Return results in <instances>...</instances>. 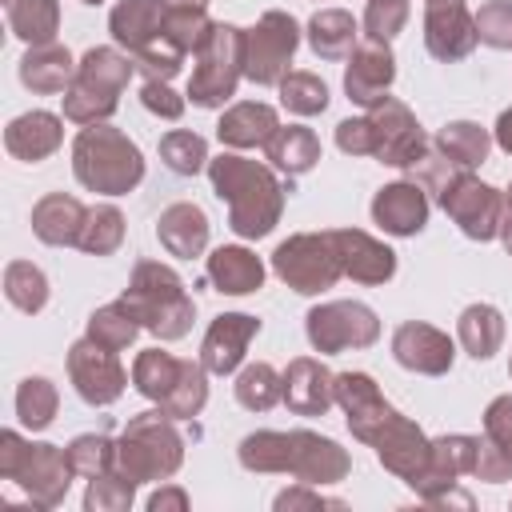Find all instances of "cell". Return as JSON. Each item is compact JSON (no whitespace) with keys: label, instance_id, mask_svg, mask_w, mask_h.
Returning a JSON list of instances; mask_svg holds the SVG:
<instances>
[{"label":"cell","instance_id":"cell-1","mask_svg":"<svg viewBox=\"0 0 512 512\" xmlns=\"http://www.w3.org/2000/svg\"><path fill=\"white\" fill-rule=\"evenodd\" d=\"M212 192L228 204V228L240 240H260L280 224L284 196L292 192L268 164H256L236 152H220L208 160Z\"/></svg>","mask_w":512,"mask_h":512},{"label":"cell","instance_id":"cell-2","mask_svg":"<svg viewBox=\"0 0 512 512\" xmlns=\"http://www.w3.org/2000/svg\"><path fill=\"white\" fill-rule=\"evenodd\" d=\"M72 172L88 192L128 196L144 180V152L120 128L88 124L72 140Z\"/></svg>","mask_w":512,"mask_h":512},{"label":"cell","instance_id":"cell-3","mask_svg":"<svg viewBox=\"0 0 512 512\" xmlns=\"http://www.w3.org/2000/svg\"><path fill=\"white\" fill-rule=\"evenodd\" d=\"M120 300L136 312L140 328L152 332L156 340H180V336H188V328L196 320V300L188 296L176 268H168L160 260H136L132 280Z\"/></svg>","mask_w":512,"mask_h":512},{"label":"cell","instance_id":"cell-4","mask_svg":"<svg viewBox=\"0 0 512 512\" xmlns=\"http://www.w3.org/2000/svg\"><path fill=\"white\" fill-rule=\"evenodd\" d=\"M136 76V60L112 44H96L80 56L76 76L68 84L64 100V120L88 128V124H104L116 108H120V92L128 88V80Z\"/></svg>","mask_w":512,"mask_h":512},{"label":"cell","instance_id":"cell-5","mask_svg":"<svg viewBox=\"0 0 512 512\" xmlns=\"http://www.w3.org/2000/svg\"><path fill=\"white\" fill-rule=\"evenodd\" d=\"M184 464V436L164 408L140 412L124 424L116 440V468L136 484H160Z\"/></svg>","mask_w":512,"mask_h":512},{"label":"cell","instance_id":"cell-6","mask_svg":"<svg viewBox=\"0 0 512 512\" xmlns=\"http://www.w3.org/2000/svg\"><path fill=\"white\" fill-rule=\"evenodd\" d=\"M0 476L12 480L36 508H60L76 472L60 444H32L16 428H4L0 432Z\"/></svg>","mask_w":512,"mask_h":512},{"label":"cell","instance_id":"cell-7","mask_svg":"<svg viewBox=\"0 0 512 512\" xmlns=\"http://www.w3.org/2000/svg\"><path fill=\"white\" fill-rule=\"evenodd\" d=\"M240 76H244V28L216 20L208 40L196 52V64H192L184 96L196 108H224L236 96Z\"/></svg>","mask_w":512,"mask_h":512},{"label":"cell","instance_id":"cell-8","mask_svg":"<svg viewBox=\"0 0 512 512\" xmlns=\"http://www.w3.org/2000/svg\"><path fill=\"white\" fill-rule=\"evenodd\" d=\"M272 272L300 296H316L324 288H332L344 276L340 252L332 232H296L288 240L276 244L272 252Z\"/></svg>","mask_w":512,"mask_h":512},{"label":"cell","instance_id":"cell-9","mask_svg":"<svg viewBox=\"0 0 512 512\" xmlns=\"http://www.w3.org/2000/svg\"><path fill=\"white\" fill-rule=\"evenodd\" d=\"M436 200H440V208L456 220V228H460L468 240L488 244V240L500 236V220H504V212H508L504 192L492 188V184H484L480 176H472V168L452 172L448 184L436 192Z\"/></svg>","mask_w":512,"mask_h":512},{"label":"cell","instance_id":"cell-10","mask_svg":"<svg viewBox=\"0 0 512 512\" xmlns=\"http://www.w3.org/2000/svg\"><path fill=\"white\" fill-rule=\"evenodd\" d=\"M296 44H300V24L288 12L268 8L252 28H244V76L260 88H276L288 76Z\"/></svg>","mask_w":512,"mask_h":512},{"label":"cell","instance_id":"cell-11","mask_svg":"<svg viewBox=\"0 0 512 512\" xmlns=\"http://www.w3.org/2000/svg\"><path fill=\"white\" fill-rule=\"evenodd\" d=\"M304 332L320 356H336L348 348H372L380 340V320L360 300H324L308 308Z\"/></svg>","mask_w":512,"mask_h":512},{"label":"cell","instance_id":"cell-12","mask_svg":"<svg viewBox=\"0 0 512 512\" xmlns=\"http://www.w3.org/2000/svg\"><path fill=\"white\" fill-rule=\"evenodd\" d=\"M368 120H372V132H376V152L372 156L380 164H388V168L412 172L424 160V152L432 148L424 128H420V120L412 116V108L404 100H396V96H384L380 104H372Z\"/></svg>","mask_w":512,"mask_h":512},{"label":"cell","instance_id":"cell-13","mask_svg":"<svg viewBox=\"0 0 512 512\" xmlns=\"http://www.w3.org/2000/svg\"><path fill=\"white\" fill-rule=\"evenodd\" d=\"M68 380H72L76 396L84 404H92V408L116 404L124 396V388H128V372L116 360V352L112 348H100L88 336L68 348Z\"/></svg>","mask_w":512,"mask_h":512},{"label":"cell","instance_id":"cell-14","mask_svg":"<svg viewBox=\"0 0 512 512\" xmlns=\"http://www.w3.org/2000/svg\"><path fill=\"white\" fill-rule=\"evenodd\" d=\"M336 404L360 444H372L376 432L396 416V408L384 400L380 384L368 372H336Z\"/></svg>","mask_w":512,"mask_h":512},{"label":"cell","instance_id":"cell-15","mask_svg":"<svg viewBox=\"0 0 512 512\" xmlns=\"http://www.w3.org/2000/svg\"><path fill=\"white\" fill-rule=\"evenodd\" d=\"M476 16L468 12L464 0H428L424 4V48L444 60L456 64L476 48Z\"/></svg>","mask_w":512,"mask_h":512},{"label":"cell","instance_id":"cell-16","mask_svg":"<svg viewBox=\"0 0 512 512\" xmlns=\"http://www.w3.org/2000/svg\"><path fill=\"white\" fill-rule=\"evenodd\" d=\"M392 80H396V56H392L388 40L364 36L352 48L348 68H344V92H348V100L360 104V108H372V104H380L388 96Z\"/></svg>","mask_w":512,"mask_h":512},{"label":"cell","instance_id":"cell-17","mask_svg":"<svg viewBox=\"0 0 512 512\" xmlns=\"http://www.w3.org/2000/svg\"><path fill=\"white\" fill-rule=\"evenodd\" d=\"M392 356L400 368L420 372V376H444L452 372L456 360V344L448 340V332L424 324V320H404L392 332Z\"/></svg>","mask_w":512,"mask_h":512},{"label":"cell","instance_id":"cell-18","mask_svg":"<svg viewBox=\"0 0 512 512\" xmlns=\"http://www.w3.org/2000/svg\"><path fill=\"white\" fill-rule=\"evenodd\" d=\"M368 448H376V460H380L392 476H400L404 484H412V480L424 472V464H428L432 440L420 432L416 420H408L404 412H396V416L376 432V440H372Z\"/></svg>","mask_w":512,"mask_h":512},{"label":"cell","instance_id":"cell-19","mask_svg":"<svg viewBox=\"0 0 512 512\" xmlns=\"http://www.w3.org/2000/svg\"><path fill=\"white\" fill-rule=\"evenodd\" d=\"M348 472H352V460L332 436H320V432H308V428H292L288 476H296L300 484L324 488V484H340Z\"/></svg>","mask_w":512,"mask_h":512},{"label":"cell","instance_id":"cell-20","mask_svg":"<svg viewBox=\"0 0 512 512\" xmlns=\"http://www.w3.org/2000/svg\"><path fill=\"white\" fill-rule=\"evenodd\" d=\"M472 468H476V436H464V432L436 436L424 472H420L408 488H412L420 500H432V496L456 488L460 476H472Z\"/></svg>","mask_w":512,"mask_h":512},{"label":"cell","instance_id":"cell-21","mask_svg":"<svg viewBox=\"0 0 512 512\" xmlns=\"http://www.w3.org/2000/svg\"><path fill=\"white\" fill-rule=\"evenodd\" d=\"M260 332V316H248V312H220L204 340H200V364L212 372V376H228L244 364V352L252 344V336Z\"/></svg>","mask_w":512,"mask_h":512},{"label":"cell","instance_id":"cell-22","mask_svg":"<svg viewBox=\"0 0 512 512\" xmlns=\"http://www.w3.org/2000/svg\"><path fill=\"white\" fill-rule=\"evenodd\" d=\"M332 240H336V252H340V264H344V276L356 280V284H388L396 276V252L360 232V228H332Z\"/></svg>","mask_w":512,"mask_h":512},{"label":"cell","instance_id":"cell-23","mask_svg":"<svg viewBox=\"0 0 512 512\" xmlns=\"http://www.w3.org/2000/svg\"><path fill=\"white\" fill-rule=\"evenodd\" d=\"M372 224H380L388 236H416L428 224V192L416 180L384 184L372 196Z\"/></svg>","mask_w":512,"mask_h":512},{"label":"cell","instance_id":"cell-24","mask_svg":"<svg viewBox=\"0 0 512 512\" xmlns=\"http://www.w3.org/2000/svg\"><path fill=\"white\" fill-rule=\"evenodd\" d=\"M284 404L296 416H324L336 404V372L312 356H296L284 368Z\"/></svg>","mask_w":512,"mask_h":512},{"label":"cell","instance_id":"cell-25","mask_svg":"<svg viewBox=\"0 0 512 512\" xmlns=\"http://www.w3.org/2000/svg\"><path fill=\"white\" fill-rule=\"evenodd\" d=\"M64 144V120L56 112H44V108H32L24 116H16L8 128H4V148L24 160V164H40L48 160L56 148Z\"/></svg>","mask_w":512,"mask_h":512},{"label":"cell","instance_id":"cell-26","mask_svg":"<svg viewBox=\"0 0 512 512\" xmlns=\"http://www.w3.org/2000/svg\"><path fill=\"white\" fill-rule=\"evenodd\" d=\"M84 220H88V208L68 192H48L32 204V232H36V240H44L52 248L80 244Z\"/></svg>","mask_w":512,"mask_h":512},{"label":"cell","instance_id":"cell-27","mask_svg":"<svg viewBox=\"0 0 512 512\" xmlns=\"http://www.w3.org/2000/svg\"><path fill=\"white\" fill-rule=\"evenodd\" d=\"M156 240L164 244L168 256L176 260H192L208 248V216L200 204L192 200H180V204H168L156 220Z\"/></svg>","mask_w":512,"mask_h":512},{"label":"cell","instance_id":"cell-28","mask_svg":"<svg viewBox=\"0 0 512 512\" xmlns=\"http://www.w3.org/2000/svg\"><path fill=\"white\" fill-rule=\"evenodd\" d=\"M204 272H208L212 288L224 292V296H248L264 284V260L244 244H220L208 256Z\"/></svg>","mask_w":512,"mask_h":512},{"label":"cell","instance_id":"cell-29","mask_svg":"<svg viewBox=\"0 0 512 512\" xmlns=\"http://www.w3.org/2000/svg\"><path fill=\"white\" fill-rule=\"evenodd\" d=\"M280 128V116L272 104H260V100H240L232 104L220 124H216V136L224 148H264Z\"/></svg>","mask_w":512,"mask_h":512},{"label":"cell","instance_id":"cell-30","mask_svg":"<svg viewBox=\"0 0 512 512\" xmlns=\"http://www.w3.org/2000/svg\"><path fill=\"white\" fill-rule=\"evenodd\" d=\"M160 24H164V0H120L108 12V32L128 56H140L160 36Z\"/></svg>","mask_w":512,"mask_h":512},{"label":"cell","instance_id":"cell-31","mask_svg":"<svg viewBox=\"0 0 512 512\" xmlns=\"http://www.w3.org/2000/svg\"><path fill=\"white\" fill-rule=\"evenodd\" d=\"M76 64L80 60H72V52L64 44H56V40L52 44H36L20 60V84L32 88V92H40V96L68 92V84L76 76Z\"/></svg>","mask_w":512,"mask_h":512},{"label":"cell","instance_id":"cell-32","mask_svg":"<svg viewBox=\"0 0 512 512\" xmlns=\"http://www.w3.org/2000/svg\"><path fill=\"white\" fill-rule=\"evenodd\" d=\"M308 48L320 56V60H348L352 48L360 44V24L352 12L344 8H320L312 20H308Z\"/></svg>","mask_w":512,"mask_h":512},{"label":"cell","instance_id":"cell-33","mask_svg":"<svg viewBox=\"0 0 512 512\" xmlns=\"http://www.w3.org/2000/svg\"><path fill=\"white\" fill-rule=\"evenodd\" d=\"M264 152H268V164H272L276 172H284L288 180H292V176H304V172H312V168L320 164V140H316V132L304 128V124L276 128V136L264 144Z\"/></svg>","mask_w":512,"mask_h":512},{"label":"cell","instance_id":"cell-34","mask_svg":"<svg viewBox=\"0 0 512 512\" xmlns=\"http://www.w3.org/2000/svg\"><path fill=\"white\" fill-rule=\"evenodd\" d=\"M456 340L472 360H492L504 344V316L496 304H468L456 320Z\"/></svg>","mask_w":512,"mask_h":512},{"label":"cell","instance_id":"cell-35","mask_svg":"<svg viewBox=\"0 0 512 512\" xmlns=\"http://www.w3.org/2000/svg\"><path fill=\"white\" fill-rule=\"evenodd\" d=\"M8 4V28L28 48L52 44L60 32V0H4Z\"/></svg>","mask_w":512,"mask_h":512},{"label":"cell","instance_id":"cell-36","mask_svg":"<svg viewBox=\"0 0 512 512\" xmlns=\"http://www.w3.org/2000/svg\"><path fill=\"white\" fill-rule=\"evenodd\" d=\"M236 404L248 408V412H268L272 404L284 400V372H276L268 360H256V364H244L236 372Z\"/></svg>","mask_w":512,"mask_h":512},{"label":"cell","instance_id":"cell-37","mask_svg":"<svg viewBox=\"0 0 512 512\" xmlns=\"http://www.w3.org/2000/svg\"><path fill=\"white\" fill-rule=\"evenodd\" d=\"M212 16H208V4H172V0H164V24H160V32L188 56H196L200 52V44L208 40V32H212Z\"/></svg>","mask_w":512,"mask_h":512},{"label":"cell","instance_id":"cell-38","mask_svg":"<svg viewBox=\"0 0 512 512\" xmlns=\"http://www.w3.org/2000/svg\"><path fill=\"white\" fill-rule=\"evenodd\" d=\"M240 456V468L248 472H288V460H292V432H276V428H260V432H248L236 448Z\"/></svg>","mask_w":512,"mask_h":512},{"label":"cell","instance_id":"cell-39","mask_svg":"<svg viewBox=\"0 0 512 512\" xmlns=\"http://www.w3.org/2000/svg\"><path fill=\"white\" fill-rule=\"evenodd\" d=\"M436 148H440L448 160H456L460 168H476V164L488 160L492 136H488V128H480L476 120H452V124H444V128L436 132Z\"/></svg>","mask_w":512,"mask_h":512},{"label":"cell","instance_id":"cell-40","mask_svg":"<svg viewBox=\"0 0 512 512\" xmlns=\"http://www.w3.org/2000/svg\"><path fill=\"white\" fill-rule=\"evenodd\" d=\"M180 364H184V360H176L172 352L144 348V352L136 356V364H132V384H136V392H140L144 400L160 404V400L172 392V384L180 380Z\"/></svg>","mask_w":512,"mask_h":512},{"label":"cell","instance_id":"cell-41","mask_svg":"<svg viewBox=\"0 0 512 512\" xmlns=\"http://www.w3.org/2000/svg\"><path fill=\"white\" fill-rule=\"evenodd\" d=\"M136 332H140V320H136V312L124 304V300H112V304H104V308H96L92 316H88V340H96L100 348H112V352H124L132 340H136Z\"/></svg>","mask_w":512,"mask_h":512},{"label":"cell","instance_id":"cell-42","mask_svg":"<svg viewBox=\"0 0 512 512\" xmlns=\"http://www.w3.org/2000/svg\"><path fill=\"white\" fill-rule=\"evenodd\" d=\"M208 404V368L200 360H184L180 364V380L172 384V392L160 400V408L172 416V420H192L200 416Z\"/></svg>","mask_w":512,"mask_h":512},{"label":"cell","instance_id":"cell-43","mask_svg":"<svg viewBox=\"0 0 512 512\" xmlns=\"http://www.w3.org/2000/svg\"><path fill=\"white\" fill-rule=\"evenodd\" d=\"M56 408H60V392H56V384L48 376L20 380V388H16V416H20L24 428L44 432L56 420Z\"/></svg>","mask_w":512,"mask_h":512},{"label":"cell","instance_id":"cell-44","mask_svg":"<svg viewBox=\"0 0 512 512\" xmlns=\"http://www.w3.org/2000/svg\"><path fill=\"white\" fill-rule=\"evenodd\" d=\"M4 296H8L12 308L36 316L48 304V276L32 260H12L4 268Z\"/></svg>","mask_w":512,"mask_h":512},{"label":"cell","instance_id":"cell-45","mask_svg":"<svg viewBox=\"0 0 512 512\" xmlns=\"http://www.w3.org/2000/svg\"><path fill=\"white\" fill-rule=\"evenodd\" d=\"M160 160L168 172L176 176H196L200 168H208V144L200 132H188V128H172L160 136Z\"/></svg>","mask_w":512,"mask_h":512},{"label":"cell","instance_id":"cell-46","mask_svg":"<svg viewBox=\"0 0 512 512\" xmlns=\"http://www.w3.org/2000/svg\"><path fill=\"white\" fill-rule=\"evenodd\" d=\"M120 244H124V212L116 204L88 208V220H84V232H80L76 248H84L88 256H112Z\"/></svg>","mask_w":512,"mask_h":512},{"label":"cell","instance_id":"cell-47","mask_svg":"<svg viewBox=\"0 0 512 512\" xmlns=\"http://www.w3.org/2000/svg\"><path fill=\"white\" fill-rule=\"evenodd\" d=\"M276 88H280V104L292 116H320L328 108V84L316 72H288Z\"/></svg>","mask_w":512,"mask_h":512},{"label":"cell","instance_id":"cell-48","mask_svg":"<svg viewBox=\"0 0 512 512\" xmlns=\"http://www.w3.org/2000/svg\"><path fill=\"white\" fill-rule=\"evenodd\" d=\"M64 452H68L72 472H76V476H84V480L104 476V472H112V468H116V440H108L104 432H84V436H76Z\"/></svg>","mask_w":512,"mask_h":512},{"label":"cell","instance_id":"cell-49","mask_svg":"<svg viewBox=\"0 0 512 512\" xmlns=\"http://www.w3.org/2000/svg\"><path fill=\"white\" fill-rule=\"evenodd\" d=\"M136 500V480H128L120 468L92 476L84 492V512H128Z\"/></svg>","mask_w":512,"mask_h":512},{"label":"cell","instance_id":"cell-50","mask_svg":"<svg viewBox=\"0 0 512 512\" xmlns=\"http://www.w3.org/2000/svg\"><path fill=\"white\" fill-rule=\"evenodd\" d=\"M408 0H368L364 4V36L372 40H392L396 32H404L408 24Z\"/></svg>","mask_w":512,"mask_h":512},{"label":"cell","instance_id":"cell-51","mask_svg":"<svg viewBox=\"0 0 512 512\" xmlns=\"http://www.w3.org/2000/svg\"><path fill=\"white\" fill-rule=\"evenodd\" d=\"M476 40L488 48H512V0H488L476 12Z\"/></svg>","mask_w":512,"mask_h":512},{"label":"cell","instance_id":"cell-52","mask_svg":"<svg viewBox=\"0 0 512 512\" xmlns=\"http://www.w3.org/2000/svg\"><path fill=\"white\" fill-rule=\"evenodd\" d=\"M336 148L344 156H372L376 152V132H372L368 112L364 116H348V120L336 124Z\"/></svg>","mask_w":512,"mask_h":512},{"label":"cell","instance_id":"cell-53","mask_svg":"<svg viewBox=\"0 0 512 512\" xmlns=\"http://www.w3.org/2000/svg\"><path fill=\"white\" fill-rule=\"evenodd\" d=\"M140 104H144L152 116H160V120H180L188 96H176L168 80H144V88H140Z\"/></svg>","mask_w":512,"mask_h":512},{"label":"cell","instance_id":"cell-54","mask_svg":"<svg viewBox=\"0 0 512 512\" xmlns=\"http://www.w3.org/2000/svg\"><path fill=\"white\" fill-rule=\"evenodd\" d=\"M476 480H488V484H504L512 480V456H504L488 436H476V468H472Z\"/></svg>","mask_w":512,"mask_h":512},{"label":"cell","instance_id":"cell-55","mask_svg":"<svg viewBox=\"0 0 512 512\" xmlns=\"http://www.w3.org/2000/svg\"><path fill=\"white\" fill-rule=\"evenodd\" d=\"M484 436H488L504 456H512V396H496V400L484 408Z\"/></svg>","mask_w":512,"mask_h":512},{"label":"cell","instance_id":"cell-56","mask_svg":"<svg viewBox=\"0 0 512 512\" xmlns=\"http://www.w3.org/2000/svg\"><path fill=\"white\" fill-rule=\"evenodd\" d=\"M276 512H300V508H344V500H332V496H320L316 484H300L296 488H284L276 500H272Z\"/></svg>","mask_w":512,"mask_h":512},{"label":"cell","instance_id":"cell-57","mask_svg":"<svg viewBox=\"0 0 512 512\" xmlns=\"http://www.w3.org/2000/svg\"><path fill=\"white\" fill-rule=\"evenodd\" d=\"M184 512L188 508V492L184 488H176V484H168V488H156L152 496H148V512Z\"/></svg>","mask_w":512,"mask_h":512},{"label":"cell","instance_id":"cell-58","mask_svg":"<svg viewBox=\"0 0 512 512\" xmlns=\"http://www.w3.org/2000/svg\"><path fill=\"white\" fill-rule=\"evenodd\" d=\"M492 140L500 144V152H508V156H512V108H504V112L496 116V128H492Z\"/></svg>","mask_w":512,"mask_h":512},{"label":"cell","instance_id":"cell-59","mask_svg":"<svg viewBox=\"0 0 512 512\" xmlns=\"http://www.w3.org/2000/svg\"><path fill=\"white\" fill-rule=\"evenodd\" d=\"M500 240H504V252L512 256V208H508L504 220H500Z\"/></svg>","mask_w":512,"mask_h":512},{"label":"cell","instance_id":"cell-60","mask_svg":"<svg viewBox=\"0 0 512 512\" xmlns=\"http://www.w3.org/2000/svg\"><path fill=\"white\" fill-rule=\"evenodd\" d=\"M504 204H508V208H512V184H508V192H504Z\"/></svg>","mask_w":512,"mask_h":512},{"label":"cell","instance_id":"cell-61","mask_svg":"<svg viewBox=\"0 0 512 512\" xmlns=\"http://www.w3.org/2000/svg\"><path fill=\"white\" fill-rule=\"evenodd\" d=\"M172 4H208V0H172Z\"/></svg>","mask_w":512,"mask_h":512},{"label":"cell","instance_id":"cell-62","mask_svg":"<svg viewBox=\"0 0 512 512\" xmlns=\"http://www.w3.org/2000/svg\"><path fill=\"white\" fill-rule=\"evenodd\" d=\"M84 4H104V0H84Z\"/></svg>","mask_w":512,"mask_h":512},{"label":"cell","instance_id":"cell-63","mask_svg":"<svg viewBox=\"0 0 512 512\" xmlns=\"http://www.w3.org/2000/svg\"><path fill=\"white\" fill-rule=\"evenodd\" d=\"M508 376H512V360H508Z\"/></svg>","mask_w":512,"mask_h":512}]
</instances>
